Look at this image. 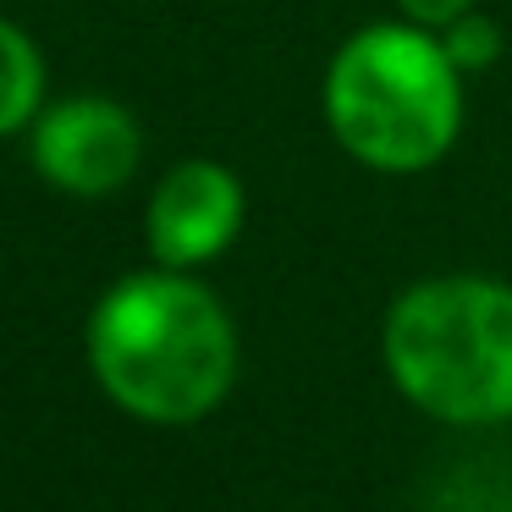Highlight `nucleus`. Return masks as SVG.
I'll return each mask as SVG.
<instances>
[{
	"mask_svg": "<svg viewBox=\"0 0 512 512\" xmlns=\"http://www.w3.org/2000/svg\"><path fill=\"white\" fill-rule=\"evenodd\" d=\"M100 391L144 424H193L237 380V325L193 270L149 265L111 281L83 325Z\"/></svg>",
	"mask_w": 512,
	"mask_h": 512,
	"instance_id": "obj_1",
	"label": "nucleus"
},
{
	"mask_svg": "<svg viewBox=\"0 0 512 512\" xmlns=\"http://www.w3.org/2000/svg\"><path fill=\"white\" fill-rule=\"evenodd\" d=\"M320 111L358 166L413 177L441 166L463 133V72L430 28L408 17L369 23L331 56Z\"/></svg>",
	"mask_w": 512,
	"mask_h": 512,
	"instance_id": "obj_2",
	"label": "nucleus"
},
{
	"mask_svg": "<svg viewBox=\"0 0 512 512\" xmlns=\"http://www.w3.org/2000/svg\"><path fill=\"white\" fill-rule=\"evenodd\" d=\"M380 358L402 402L441 424L512 419V281L430 276L397 292Z\"/></svg>",
	"mask_w": 512,
	"mask_h": 512,
	"instance_id": "obj_3",
	"label": "nucleus"
},
{
	"mask_svg": "<svg viewBox=\"0 0 512 512\" xmlns=\"http://www.w3.org/2000/svg\"><path fill=\"white\" fill-rule=\"evenodd\" d=\"M28 166L72 199H111L144 160V127L111 94H67L45 100L28 122Z\"/></svg>",
	"mask_w": 512,
	"mask_h": 512,
	"instance_id": "obj_4",
	"label": "nucleus"
},
{
	"mask_svg": "<svg viewBox=\"0 0 512 512\" xmlns=\"http://www.w3.org/2000/svg\"><path fill=\"white\" fill-rule=\"evenodd\" d=\"M243 215H248V199L232 166H221V160H177L155 182L144 210L149 259L166 270L210 265L237 243Z\"/></svg>",
	"mask_w": 512,
	"mask_h": 512,
	"instance_id": "obj_5",
	"label": "nucleus"
},
{
	"mask_svg": "<svg viewBox=\"0 0 512 512\" xmlns=\"http://www.w3.org/2000/svg\"><path fill=\"white\" fill-rule=\"evenodd\" d=\"M39 111H45V56L12 17H0V138L28 133Z\"/></svg>",
	"mask_w": 512,
	"mask_h": 512,
	"instance_id": "obj_6",
	"label": "nucleus"
},
{
	"mask_svg": "<svg viewBox=\"0 0 512 512\" xmlns=\"http://www.w3.org/2000/svg\"><path fill=\"white\" fill-rule=\"evenodd\" d=\"M441 50L452 56V67L463 72V78H474V72H485L490 61L501 56V28L474 6V12H463L457 23L441 28Z\"/></svg>",
	"mask_w": 512,
	"mask_h": 512,
	"instance_id": "obj_7",
	"label": "nucleus"
},
{
	"mask_svg": "<svg viewBox=\"0 0 512 512\" xmlns=\"http://www.w3.org/2000/svg\"><path fill=\"white\" fill-rule=\"evenodd\" d=\"M397 6V17H408V23L430 28V34H441L446 23H457L463 12H474L479 0H391Z\"/></svg>",
	"mask_w": 512,
	"mask_h": 512,
	"instance_id": "obj_8",
	"label": "nucleus"
}]
</instances>
